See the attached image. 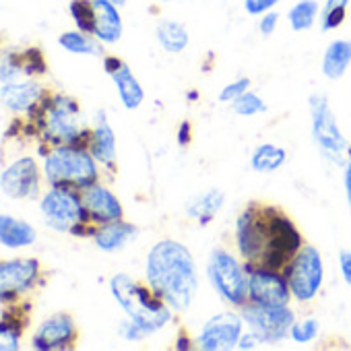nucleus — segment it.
Segmentation results:
<instances>
[{
    "label": "nucleus",
    "instance_id": "obj_29",
    "mask_svg": "<svg viewBox=\"0 0 351 351\" xmlns=\"http://www.w3.org/2000/svg\"><path fill=\"white\" fill-rule=\"evenodd\" d=\"M23 318L13 316V308L7 310V318L0 320V351H15L19 347Z\"/></svg>",
    "mask_w": 351,
    "mask_h": 351
},
{
    "label": "nucleus",
    "instance_id": "obj_1",
    "mask_svg": "<svg viewBox=\"0 0 351 351\" xmlns=\"http://www.w3.org/2000/svg\"><path fill=\"white\" fill-rule=\"evenodd\" d=\"M149 287L176 312H186L197 295L199 277L191 250L173 240L157 242L145 267Z\"/></svg>",
    "mask_w": 351,
    "mask_h": 351
},
{
    "label": "nucleus",
    "instance_id": "obj_28",
    "mask_svg": "<svg viewBox=\"0 0 351 351\" xmlns=\"http://www.w3.org/2000/svg\"><path fill=\"white\" fill-rule=\"evenodd\" d=\"M318 15H320V7L316 0H300V3H295L289 9L287 21L293 32H306L316 23Z\"/></svg>",
    "mask_w": 351,
    "mask_h": 351
},
{
    "label": "nucleus",
    "instance_id": "obj_30",
    "mask_svg": "<svg viewBox=\"0 0 351 351\" xmlns=\"http://www.w3.org/2000/svg\"><path fill=\"white\" fill-rule=\"evenodd\" d=\"M60 46L75 54H101V46L83 32H66L60 36Z\"/></svg>",
    "mask_w": 351,
    "mask_h": 351
},
{
    "label": "nucleus",
    "instance_id": "obj_39",
    "mask_svg": "<svg viewBox=\"0 0 351 351\" xmlns=\"http://www.w3.org/2000/svg\"><path fill=\"white\" fill-rule=\"evenodd\" d=\"M339 267H341L343 279L351 285V250H341L339 252Z\"/></svg>",
    "mask_w": 351,
    "mask_h": 351
},
{
    "label": "nucleus",
    "instance_id": "obj_12",
    "mask_svg": "<svg viewBox=\"0 0 351 351\" xmlns=\"http://www.w3.org/2000/svg\"><path fill=\"white\" fill-rule=\"evenodd\" d=\"M267 238V205L250 203L244 213L238 217L236 226V240L240 254L246 263L258 265Z\"/></svg>",
    "mask_w": 351,
    "mask_h": 351
},
{
    "label": "nucleus",
    "instance_id": "obj_36",
    "mask_svg": "<svg viewBox=\"0 0 351 351\" xmlns=\"http://www.w3.org/2000/svg\"><path fill=\"white\" fill-rule=\"evenodd\" d=\"M277 5H279V0H244V9L252 17L265 15V13L273 11V7H277Z\"/></svg>",
    "mask_w": 351,
    "mask_h": 351
},
{
    "label": "nucleus",
    "instance_id": "obj_46",
    "mask_svg": "<svg viewBox=\"0 0 351 351\" xmlns=\"http://www.w3.org/2000/svg\"><path fill=\"white\" fill-rule=\"evenodd\" d=\"M197 97H199V93H197V91H189V99H191V101H195Z\"/></svg>",
    "mask_w": 351,
    "mask_h": 351
},
{
    "label": "nucleus",
    "instance_id": "obj_35",
    "mask_svg": "<svg viewBox=\"0 0 351 351\" xmlns=\"http://www.w3.org/2000/svg\"><path fill=\"white\" fill-rule=\"evenodd\" d=\"M248 89H250V79L248 77H240L234 83H230L228 87H223V91L219 93V101H230L232 104L236 97H240Z\"/></svg>",
    "mask_w": 351,
    "mask_h": 351
},
{
    "label": "nucleus",
    "instance_id": "obj_18",
    "mask_svg": "<svg viewBox=\"0 0 351 351\" xmlns=\"http://www.w3.org/2000/svg\"><path fill=\"white\" fill-rule=\"evenodd\" d=\"M95 32L93 36L104 44H116L122 38V17L112 0H93Z\"/></svg>",
    "mask_w": 351,
    "mask_h": 351
},
{
    "label": "nucleus",
    "instance_id": "obj_6",
    "mask_svg": "<svg viewBox=\"0 0 351 351\" xmlns=\"http://www.w3.org/2000/svg\"><path fill=\"white\" fill-rule=\"evenodd\" d=\"M207 275L215 291L232 306L242 308L248 304V273L246 269L226 250H213Z\"/></svg>",
    "mask_w": 351,
    "mask_h": 351
},
{
    "label": "nucleus",
    "instance_id": "obj_10",
    "mask_svg": "<svg viewBox=\"0 0 351 351\" xmlns=\"http://www.w3.org/2000/svg\"><path fill=\"white\" fill-rule=\"evenodd\" d=\"M287 283L291 289V295L300 302H310L324 279V267L320 252L314 246H302L298 254L287 265Z\"/></svg>",
    "mask_w": 351,
    "mask_h": 351
},
{
    "label": "nucleus",
    "instance_id": "obj_42",
    "mask_svg": "<svg viewBox=\"0 0 351 351\" xmlns=\"http://www.w3.org/2000/svg\"><path fill=\"white\" fill-rule=\"evenodd\" d=\"M122 64H124V62H122L120 58H116V56H106V58H104V69H106V73H108L110 77H112Z\"/></svg>",
    "mask_w": 351,
    "mask_h": 351
},
{
    "label": "nucleus",
    "instance_id": "obj_19",
    "mask_svg": "<svg viewBox=\"0 0 351 351\" xmlns=\"http://www.w3.org/2000/svg\"><path fill=\"white\" fill-rule=\"evenodd\" d=\"M0 97H3V104L13 112H29L44 97V89H42V85H38L34 81H29V83H7L3 87Z\"/></svg>",
    "mask_w": 351,
    "mask_h": 351
},
{
    "label": "nucleus",
    "instance_id": "obj_3",
    "mask_svg": "<svg viewBox=\"0 0 351 351\" xmlns=\"http://www.w3.org/2000/svg\"><path fill=\"white\" fill-rule=\"evenodd\" d=\"M110 287H112L116 302L124 308L130 320L136 322L147 335L157 332L169 322L171 318L169 306L151 287L141 285L138 281H134L132 277L124 273L114 275V279L110 281Z\"/></svg>",
    "mask_w": 351,
    "mask_h": 351
},
{
    "label": "nucleus",
    "instance_id": "obj_7",
    "mask_svg": "<svg viewBox=\"0 0 351 351\" xmlns=\"http://www.w3.org/2000/svg\"><path fill=\"white\" fill-rule=\"evenodd\" d=\"M312 116V136L324 157L335 163H343L349 143L337 126V118L330 110V104L324 95L316 93L308 99Z\"/></svg>",
    "mask_w": 351,
    "mask_h": 351
},
{
    "label": "nucleus",
    "instance_id": "obj_43",
    "mask_svg": "<svg viewBox=\"0 0 351 351\" xmlns=\"http://www.w3.org/2000/svg\"><path fill=\"white\" fill-rule=\"evenodd\" d=\"M345 193H347V201L351 205V161L345 165Z\"/></svg>",
    "mask_w": 351,
    "mask_h": 351
},
{
    "label": "nucleus",
    "instance_id": "obj_27",
    "mask_svg": "<svg viewBox=\"0 0 351 351\" xmlns=\"http://www.w3.org/2000/svg\"><path fill=\"white\" fill-rule=\"evenodd\" d=\"M287 159V153L283 147H277L273 143H263L254 149L250 157V165L254 171H275L279 169Z\"/></svg>",
    "mask_w": 351,
    "mask_h": 351
},
{
    "label": "nucleus",
    "instance_id": "obj_17",
    "mask_svg": "<svg viewBox=\"0 0 351 351\" xmlns=\"http://www.w3.org/2000/svg\"><path fill=\"white\" fill-rule=\"evenodd\" d=\"M77 341V326L69 314H56L48 318L34 337L36 349H64Z\"/></svg>",
    "mask_w": 351,
    "mask_h": 351
},
{
    "label": "nucleus",
    "instance_id": "obj_32",
    "mask_svg": "<svg viewBox=\"0 0 351 351\" xmlns=\"http://www.w3.org/2000/svg\"><path fill=\"white\" fill-rule=\"evenodd\" d=\"M232 112L248 118V116H256V114L267 112V104L256 93H250V89H248L246 93H242L240 97H236L232 101Z\"/></svg>",
    "mask_w": 351,
    "mask_h": 351
},
{
    "label": "nucleus",
    "instance_id": "obj_25",
    "mask_svg": "<svg viewBox=\"0 0 351 351\" xmlns=\"http://www.w3.org/2000/svg\"><path fill=\"white\" fill-rule=\"evenodd\" d=\"M157 40H159L161 48L171 54L184 52L191 44L189 29L180 21H171V19H163L157 23Z\"/></svg>",
    "mask_w": 351,
    "mask_h": 351
},
{
    "label": "nucleus",
    "instance_id": "obj_38",
    "mask_svg": "<svg viewBox=\"0 0 351 351\" xmlns=\"http://www.w3.org/2000/svg\"><path fill=\"white\" fill-rule=\"evenodd\" d=\"M120 332H122V337L126 339V341H143L145 337H147V332L136 324V322H124L122 324V328H120Z\"/></svg>",
    "mask_w": 351,
    "mask_h": 351
},
{
    "label": "nucleus",
    "instance_id": "obj_20",
    "mask_svg": "<svg viewBox=\"0 0 351 351\" xmlns=\"http://www.w3.org/2000/svg\"><path fill=\"white\" fill-rule=\"evenodd\" d=\"M89 151L99 163L114 167V163H116V136H114V130L110 128L104 112L97 114V124L91 130Z\"/></svg>",
    "mask_w": 351,
    "mask_h": 351
},
{
    "label": "nucleus",
    "instance_id": "obj_45",
    "mask_svg": "<svg viewBox=\"0 0 351 351\" xmlns=\"http://www.w3.org/2000/svg\"><path fill=\"white\" fill-rule=\"evenodd\" d=\"M193 345H191V339L184 335V337H180L178 339V343H176V349H191Z\"/></svg>",
    "mask_w": 351,
    "mask_h": 351
},
{
    "label": "nucleus",
    "instance_id": "obj_15",
    "mask_svg": "<svg viewBox=\"0 0 351 351\" xmlns=\"http://www.w3.org/2000/svg\"><path fill=\"white\" fill-rule=\"evenodd\" d=\"M0 186H3L5 195H9L13 199L36 197L40 193V171H38L36 159L21 157L13 165H9L3 171Z\"/></svg>",
    "mask_w": 351,
    "mask_h": 351
},
{
    "label": "nucleus",
    "instance_id": "obj_47",
    "mask_svg": "<svg viewBox=\"0 0 351 351\" xmlns=\"http://www.w3.org/2000/svg\"><path fill=\"white\" fill-rule=\"evenodd\" d=\"M112 3L118 5V7H124V5H126V0H112Z\"/></svg>",
    "mask_w": 351,
    "mask_h": 351
},
{
    "label": "nucleus",
    "instance_id": "obj_11",
    "mask_svg": "<svg viewBox=\"0 0 351 351\" xmlns=\"http://www.w3.org/2000/svg\"><path fill=\"white\" fill-rule=\"evenodd\" d=\"M248 273V302L261 306H287L291 298V289L287 277L281 271L261 267V265H244Z\"/></svg>",
    "mask_w": 351,
    "mask_h": 351
},
{
    "label": "nucleus",
    "instance_id": "obj_41",
    "mask_svg": "<svg viewBox=\"0 0 351 351\" xmlns=\"http://www.w3.org/2000/svg\"><path fill=\"white\" fill-rule=\"evenodd\" d=\"M191 138H193L191 122H182V124H180V130H178V143L184 147V145H189V143H191Z\"/></svg>",
    "mask_w": 351,
    "mask_h": 351
},
{
    "label": "nucleus",
    "instance_id": "obj_9",
    "mask_svg": "<svg viewBox=\"0 0 351 351\" xmlns=\"http://www.w3.org/2000/svg\"><path fill=\"white\" fill-rule=\"evenodd\" d=\"M242 318L261 343L285 339L295 322V314L287 306H261L254 302L242 306Z\"/></svg>",
    "mask_w": 351,
    "mask_h": 351
},
{
    "label": "nucleus",
    "instance_id": "obj_13",
    "mask_svg": "<svg viewBox=\"0 0 351 351\" xmlns=\"http://www.w3.org/2000/svg\"><path fill=\"white\" fill-rule=\"evenodd\" d=\"M244 318L234 312H221L207 320L199 335V347L205 351H223L238 347V341L242 337Z\"/></svg>",
    "mask_w": 351,
    "mask_h": 351
},
{
    "label": "nucleus",
    "instance_id": "obj_2",
    "mask_svg": "<svg viewBox=\"0 0 351 351\" xmlns=\"http://www.w3.org/2000/svg\"><path fill=\"white\" fill-rule=\"evenodd\" d=\"M36 110V128L42 138L54 147L60 145H77L89 149L91 130L81 126V108L79 101L69 95H52L42 97Z\"/></svg>",
    "mask_w": 351,
    "mask_h": 351
},
{
    "label": "nucleus",
    "instance_id": "obj_33",
    "mask_svg": "<svg viewBox=\"0 0 351 351\" xmlns=\"http://www.w3.org/2000/svg\"><path fill=\"white\" fill-rule=\"evenodd\" d=\"M318 335V320L316 318H306V320H300V322H293L291 330H289V337L295 341V343H310L314 341Z\"/></svg>",
    "mask_w": 351,
    "mask_h": 351
},
{
    "label": "nucleus",
    "instance_id": "obj_21",
    "mask_svg": "<svg viewBox=\"0 0 351 351\" xmlns=\"http://www.w3.org/2000/svg\"><path fill=\"white\" fill-rule=\"evenodd\" d=\"M132 238H136V228H134L132 223L122 221V219L97 226V232H95V236H93L95 246L101 248V250H106V252L120 250V248L126 246Z\"/></svg>",
    "mask_w": 351,
    "mask_h": 351
},
{
    "label": "nucleus",
    "instance_id": "obj_5",
    "mask_svg": "<svg viewBox=\"0 0 351 351\" xmlns=\"http://www.w3.org/2000/svg\"><path fill=\"white\" fill-rule=\"evenodd\" d=\"M304 240L293 221L277 207H267V238L261 256V267L281 271L302 248ZM250 265V263H248Z\"/></svg>",
    "mask_w": 351,
    "mask_h": 351
},
{
    "label": "nucleus",
    "instance_id": "obj_22",
    "mask_svg": "<svg viewBox=\"0 0 351 351\" xmlns=\"http://www.w3.org/2000/svg\"><path fill=\"white\" fill-rule=\"evenodd\" d=\"M226 203V195L221 191H207L205 195H199L186 203V213L189 217L197 219L201 226H207L221 209Z\"/></svg>",
    "mask_w": 351,
    "mask_h": 351
},
{
    "label": "nucleus",
    "instance_id": "obj_23",
    "mask_svg": "<svg viewBox=\"0 0 351 351\" xmlns=\"http://www.w3.org/2000/svg\"><path fill=\"white\" fill-rule=\"evenodd\" d=\"M351 64V40H335L322 58V73L328 79H341Z\"/></svg>",
    "mask_w": 351,
    "mask_h": 351
},
{
    "label": "nucleus",
    "instance_id": "obj_48",
    "mask_svg": "<svg viewBox=\"0 0 351 351\" xmlns=\"http://www.w3.org/2000/svg\"><path fill=\"white\" fill-rule=\"evenodd\" d=\"M161 3H171V0H161Z\"/></svg>",
    "mask_w": 351,
    "mask_h": 351
},
{
    "label": "nucleus",
    "instance_id": "obj_44",
    "mask_svg": "<svg viewBox=\"0 0 351 351\" xmlns=\"http://www.w3.org/2000/svg\"><path fill=\"white\" fill-rule=\"evenodd\" d=\"M349 0H326V5L322 11H330V9H347Z\"/></svg>",
    "mask_w": 351,
    "mask_h": 351
},
{
    "label": "nucleus",
    "instance_id": "obj_4",
    "mask_svg": "<svg viewBox=\"0 0 351 351\" xmlns=\"http://www.w3.org/2000/svg\"><path fill=\"white\" fill-rule=\"evenodd\" d=\"M89 149L60 145L46 157V178L52 186L85 191L97 182V165Z\"/></svg>",
    "mask_w": 351,
    "mask_h": 351
},
{
    "label": "nucleus",
    "instance_id": "obj_16",
    "mask_svg": "<svg viewBox=\"0 0 351 351\" xmlns=\"http://www.w3.org/2000/svg\"><path fill=\"white\" fill-rule=\"evenodd\" d=\"M81 199L83 205L89 213V219L97 226L101 223H110V221H118L122 219V205L120 201L104 186H99L97 182L91 184L89 189L81 191Z\"/></svg>",
    "mask_w": 351,
    "mask_h": 351
},
{
    "label": "nucleus",
    "instance_id": "obj_37",
    "mask_svg": "<svg viewBox=\"0 0 351 351\" xmlns=\"http://www.w3.org/2000/svg\"><path fill=\"white\" fill-rule=\"evenodd\" d=\"M277 23H279V13L275 11H269L265 15H261V23H258V29L263 36H271L275 29H277Z\"/></svg>",
    "mask_w": 351,
    "mask_h": 351
},
{
    "label": "nucleus",
    "instance_id": "obj_31",
    "mask_svg": "<svg viewBox=\"0 0 351 351\" xmlns=\"http://www.w3.org/2000/svg\"><path fill=\"white\" fill-rule=\"evenodd\" d=\"M71 17L77 23L79 32L93 36V32H95L93 0H73V3H71Z\"/></svg>",
    "mask_w": 351,
    "mask_h": 351
},
{
    "label": "nucleus",
    "instance_id": "obj_8",
    "mask_svg": "<svg viewBox=\"0 0 351 351\" xmlns=\"http://www.w3.org/2000/svg\"><path fill=\"white\" fill-rule=\"evenodd\" d=\"M42 217L56 232H73L79 223L91 221L79 191L60 186H54L42 199Z\"/></svg>",
    "mask_w": 351,
    "mask_h": 351
},
{
    "label": "nucleus",
    "instance_id": "obj_14",
    "mask_svg": "<svg viewBox=\"0 0 351 351\" xmlns=\"http://www.w3.org/2000/svg\"><path fill=\"white\" fill-rule=\"evenodd\" d=\"M40 277V263L36 258L0 263V300L9 302L15 295L32 289Z\"/></svg>",
    "mask_w": 351,
    "mask_h": 351
},
{
    "label": "nucleus",
    "instance_id": "obj_34",
    "mask_svg": "<svg viewBox=\"0 0 351 351\" xmlns=\"http://www.w3.org/2000/svg\"><path fill=\"white\" fill-rule=\"evenodd\" d=\"M347 19V9H330L320 13V29L322 32H332L341 27Z\"/></svg>",
    "mask_w": 351,
    "mask_h": 351
},
{
    "label": "nucleus",
    "instance_id": "obj_40",
    "mask_svg": "<svg viewBox=\"0 0 351 351\" xmlns=\"http://www.w3.org/2000/svg\"><path fill=\"white\" fill-rule=\"evenodd\" d=\"M258 343H261V341H258V339H256V335L250 330V332H246V335H242V337H240V341H238V349H254Z\"/></svg>",
    "mask_w": 351,
    "mask_h": 351
},
{
    "label": "nucleus",
    "instance_id": "obj_24",
    "mask_svg": "<svg viewBox=\"0 0 351 351\" xmlns=\"http://www.w3.org/2000/svg\"><path fill=\"white\" fill-rule=\"evenodd\" d=\"M36 242V230L29 223L17 221L9 215H0V244L9 248H21Z\"/></svg>",
    "mask_w": 351,
    "mask_h": 351
},
{
    "label": "nucleus",
    "instance_id": "obj_26",
    "mask_svg": "<svg viewBox=\"0 0 351 351\" xmlns=\"http://www.w3.org/2000/svg\"><path fill=\"white\" fill-rule=\"evenodd\" d=\"M116 87H118V93H120V99L124 104L126 110H136L143 99H145V91L141 87V83L134 79V75L130 73L128 64H122L114 75H112Z\"/></svg>",
    "mask_w": 351,
    "mask_h": 351
}]
</instances>
